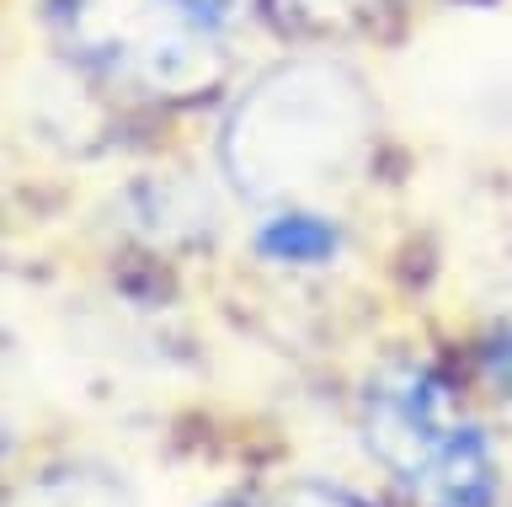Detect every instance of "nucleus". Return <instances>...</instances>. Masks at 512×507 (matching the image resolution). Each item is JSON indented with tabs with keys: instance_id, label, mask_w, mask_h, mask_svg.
Masks as SVG:
<instances>
[{
	"instance_id": "nucleus-1",
	"label": "nucleus",
	"mask_w": 512,
	"mask_h": 507,
	"mask_svg": "<svg viewBox=\"0 0 512 507\" xmlns=\"http://www.w3.org/2000/svg\"><path fill=\"white\" fill-rule=\"evenodd\" d=\"M374 134V107L342 65L299 59L262 75L224 123V171L251 198L342 182Z\"/></svg>"
},
{
	"instance_id": "nucleus-2",
	"label": "nucleus",
	"mask_w": 512,
	"mask_h": 507,
	"mask_svg": "<svg viewBox=\"0 0 512 507\" xmlns=\"http://www.w3.org/2000/svg\"><path fill=\"white\" fill-rule=\"evenodd\" d=\"M368 454L422 507H491L496 459L475 422H454L443 379L422 363H395L363 390Z\"/></svg>"
},
{
	"instance_id": "nucleus-3",
	"label": "nucleus",
	"mask_w": 512,
	"mask_h": 507,
	"mask_svg": "<svg viewBox=\"0 0 512 507\" xmlns=\"http://www.w3.org/2000/svg\"><path fill=\"white\" fill-rule=\"evenodd\" d=\"M59 43L134 97H187L219 81L214 22L187 0H48Z\"/></svg>"
},
{
	"instance_id": "nucleus-4",
	"label": "nucleus",
	"mask_w": 512,
	"mask_h": 507,
	"mask_svg": "<svg viewBox=\"0 0 512 507\" xmlns=\"http://www.w3.org/2000/svg\"><path fill=\"white\" fill-rule=\"evenodd\" d=\"M342 235L336 225H326L320 214H304V209H288V214H272L262 230H256V251L267 262H288V267H320L336 257Z\"/></svg>"
},
{
	"instance_id": "nucleus-5",
	"label": "nucleus",
	"mask_w": 512,
	"mask_h": 507,
	"mask_svg": "<svg viewBox=\"0 0 512 507\" xmlns=\"http://www.w3.org/2000/svg\"><path fill=\"white\" fill-rule=\"evenodd\" d=\"M11 507H134V497L107 470H54L32 481Z\"/></svg>"
},
{
	"instance_id": "nucleus-6",
	"label": "nucleus",
	"mask_w": 512,
	"mask_h": 507,
	"mask_svg": "<svg viewBox=\"0 0 512 507\" xmlns=\"http://www.w3.org/2000/svg\"><path fill=\"white\" fill-rule=\"evenodd\" d=\"M368 6H374V0H283V11H294V17L310 22V27L352 22V17H363Z\"/></svg>"
},
{
	"instance_id": "nucleus-7",
	"label": "nucleus",
	"mask_w": 512,
	"mask_h": 507,
	"mask_svg": "<svg viewBox=\"0 0 512 507\" xmlns=\"http://www.w3.org/2000/svg\"><path fill=\"white\" fill-rule=\"evenodd\" d=\"M278 507H368V502H358L352 491H336V486L304 481V486H294V491H283Z\"/></svg>"
},
{
	"instance_id": "nucleus-8",
	"label": "nucleus",
	"mask_w": 512,
	"mask_h": 507,
	"mask_svg": "<svg viewBox=\"0 0 512 507\" xmlns=\"http://www.w3.org/2000/svg\"><path fill=\"white\" fill-rule=\"evenodd\" d=\"M486 374H491V385H502L512 395V331H502V337L486 347Z\"/></svg>"
},
{
	"instance_id": "nucleus-9",
	"label": "nucleus",
	"mask_w": 512,
	"mask_h": 507,
	"mask_svg": "<svg viewBox=\"0 0 512 507\" xmlns=\"http://www.w3.org/2000/svg\"><path fill=\"white\" fill-rule=\"evenodd\" d=\"M187 6H192V11H203V17H208V22H219V17H224V11H230V6H235V0H187Z\"/></svg>"
},
{
	"instance_id": "nucleus-10",
	"label": "nucleus",
	"mask_w": 512,
	"mask_h": 507,
	"mask_svg": "<svg viewBox=\"0 0 512 507\" xmlns=\"http://www.w3.org/2000/svg\"><path fill=\"white\" fill-rule=\"evenodd\" d=\"M214 507H235V502H214Z\"/></svg>"
}]
</instances>
